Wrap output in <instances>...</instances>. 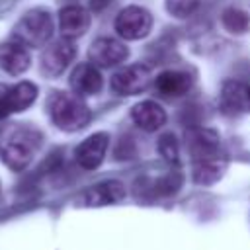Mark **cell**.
<instances>
[{
	"label": "cell",
	"instance_id": "obj_1",
	"mask_svg": "<svg viewBox=\"0 0 250 250\" xmlns=\"http://www.w3.org/2000/svg\"><path fill=\"white\" fill-rule=\"evenodd\" d=\"M47 109L53 123L62 131H78L90 121V109L76 94L53 92L47 100Z\"/></svg>",
	"mask_w": 250,
	"mask_h": 250
},
{
	"label": "cell",
	"instance_id": "obj_2",
	"mask_svg": "<svg viewBox=\"0 0 250 250\" xmlns=\"http://www.w3.org/2000/svg\"><path fill=\"white\" fill-rule=\"evenodd\" d=\"M41 146V133L33 127H16L0 146L2 158L8 168L20 172L29 166L35 152Z\"/></svg>",
	"mask_w": 250,
	"mask_h": 250
},
{
	"label": "cell",
	"instance_id": "obj_3",
	"mask_svg": "<svg viewBox=\"0 0 250 250\" xmlns=\"http://www.w3.org/2000/svg\"><path fill=\"white\" fill-rule=\"evenodd\" d=\"M53 33V20L45 10H29L14 27L16 41L25 47H43Z\"/></svg>",
	"mask_w": 250,
	"mask_h": 250
},
{
	"label": "cell",
	"instance_id": "obj_4",
	"mask_svg": "<svg viewBox=\"0 0 250 250\" xmlns=\"http://www.w3.org/2000/svg\"><path fill=\"white\" fill-rule=\"evenodd\" d=\"M150 27H152V16L148 14V10L141 6H127L115 18V31L129 41L146 37L150 33Z\"/></svg>",
	"mask_w": 250,
	"mask_h": 250
},
{
	"label": "cell",
	"instance_id": "obj_5",
	"mask_svg": "<svg viewBox=\"0 0 250 250\" xmlns=\"http://www.w3.org/2000/svg\"><path fill=\"white\" fill-rule=\"evenodd\" d=\"M150 84V70L145 64H129L111 76V90L119 96L141 94Z\"/></svg>",
	"mask_w": 250,
	"mask_h": 250
},
{
	"label": "cell",
	"instance_id": "obj_6",
	"mask_svg": "<svg viewBox=\"0 0 250 250\" xmlns=\"http://www.w3.org/2000/svg\"><path fill=\"white\" fill-rule=\"evenodd\" d=\"M188 146H189L193 164L225 160L223 154H221L219 135H217L215 131H211V129H197V131L189 133Z\"/></svg>",
	"mask_w": 250,
	"mask_h": 250
},
{
	"label": "cell",
	"instance_id": "obj_7",
	"mask_svg": "<svg viewBox=\"0 0 250 250\" xmlns=\"http://www.w3.org/2000/svg\"><path fill=\"white\" fill-rule=\"evenodd\" d=\"M76 55L74 45L70 43V39H59L55 43H51L49 47H45L43 55H41V70L47 76H59L62 74L68 64L72 62Z\"/></svg>",
	"mask_w": 250,
	"mask_h": 250
},
{
	"label": "cell",
	"instance_id": "obj_8",
	"mask_svg": "<svg viewBox=\"0 0 250 250\" xmlns=\"http://www.w3.org/2000/svg\"><path fill=\"white\" fill-rule=\"evenodd\" d=\"M88 57H90V62L96 64V66H117L121 64L127 57H129V49L117 41V39H111V37H100L96 39L92 45H90V51H88Z\"/></svg>",
	"mask_w": 250,
	"mask_h": 250
},
{
	"label": "cell",
	"instance_id": "obj_9",
	"mask_svg": "<svg viewBox=\"0 0 250 250\" xmlns=\"http://www.w3.org/2000/svg\"><path fill=\"white\" fill-rule=\"evenodd\" d=\"M107 145H109L107 133H94L88 139H84L74 150V158L78 166H82L84 170H96L105 156Z\"/></svg>",
	"mask_w": 250,
	"mask_h": 250
},
{
	"label": "cell",
	"instance_id": "obj_10",
	"mask_svg": "<svg viewBox=\"0 0 250 250\" xmlns=\"http://www.w3.org/2000/svg\"><path fill=\"white\" fill-rule=\"evenodd\" d=\"M123 197H125V186L117 180H105L88 188L80 195V203L86 207H102V205L117 203Z\"/></svg>",
	"mask_w": 250,
	"mask_h": 250
},
{
	"label": "cell",
	"instance_id": "obj_11",
	"mask_svg": "<svg viewBox=\"0 0 250 250\" xmlns=\"http://www.w3.org/2000/svg\"><path fill=\"white\" fill-rule=\"evenodd\" d=\"M104 78L96 64L92 62H80L70 74V88L76 96H94L102 90Z\"/></svg>",
	"mask_w": 250,
	"mask_h": 250
},
{
	"label": "cell",
	"instance_id": "obj_12",
	"mask_svg": "<svg viewBox=\"0 0 250 250\" xmlns=\"http://www.w3.org/2000/svg\"><path fill=\"white\" fill-rule=\"evenodd\" d=\"M31 57L23 43L20 41H6L0 43V68L12 76L23 74L29 68Z\"/></svg>",
	"mask_w": 250,
	"mask_h": 250
},
{
	"label": "cell",
	"instance_id": "obj_13",
	"mask_svg": "<svg viewBox=\"0 0 250 250\" xmlns=\"http://www.w3.org/2000/svg\"><path fill=\"white\" fill-rule=\"evenodd\" d=\"M90 27V14L82 6H64L59 12V29L64 39H76Z\"/></svg>",
	"mask_w": 250,
	"mask_h": 250
},
{
	"label": "cell",
	"instance_id": "obj_14",
	"mask_svg": "<svg viewBox=\"0 0 250 250\" xmlns=\"http://www.w3.org/2000/svg\"><path fill=\"white\" fill-rule=\"evenodd\" d=\"M191 88V76L184 70H164L154 78V90L164 98H180Z\"/></svg>",
	"mask_w": 250,
	"mask_h": 250
},
{
	"label": "cell",
	"instance_id": "obj_15",
	"mask_svg": "<svg viewBox=\"0 0 250 250\" xmlns=\"http://www.w3.org/2000/svg\"><path fill=\"white\" fill-rule=\"evenodd\" d=\"M131 117L145 131H156L166 123V111L162 109L160 104H156L152 100H145V102L137 104L131 109Z\"/></svg>",
	"mask_w": 250,
	"mask_h": 250
},
{
	"label": "cell",
	"instance_id": "obj_16",
	"mask_svg": "<svg viewBox=\"0 0 250 250\" xmlns=\"http://www.w3.org/2000/svg\"><path fill=\"white\" fill-rule=\"evenodd\" d=\"M221 105L230 113L248 111V84L236 80L227 82L221 90Z\"/></svg>",
	"mask_w": 250,
	"mask_h": 250
},
{
	"label": "cell",
	"instance_id": "obj_17",
	"mask_svg": "<svg viewBox=\"0 0 250 250\" xmlns=\"http://www.w3.org/2000/svg\"><path fill=\"white\" fill-rule=\"evenodd\" d=\"M37 98V86L31 82H18L16 86H10V100H12V111H23L27 109Z\"/></svg>",
	"mask_w": 250,
	"mask_h": 250
},
{
	"label": "cell",
	"instance_id": "obj_18",
	"mask_svg": "<svg viewBox=\"0 0 250 250\" xmlns=\"http://www.w3.org/2000/svg\"><path fill=\"white\" fill-rule=\"evenodd\" d=\"M221 21H223L225 29L230 33H244L250 29V16L238 8H227L223 12Z\"/></svg>",
	"mask_w": 250,
	"mask_h": 250
},
{
	"label": "cell",
	"instance_id": "obj_19",
	"mask_svg": "<svg viewBox=\"0 0 250 250\" xmlns=\"http://www.w3.org/2000/svg\"><path fill=\"white\" fill-rule=\"evenodd\" d=\"M180 184H182L180 174H176V172H174V174H166V176L158 178V180L152 184V193H154V195H172V193L178 191Z\"/></svg>",
	"mask_w": 250,
	"mask_h": 250
},
{
	"label": "cell",
	"instance_id": "obj_20",
	"mask_svg": "<svg viewBox=\"0 0 250 250\" xmlns=\"http://www.w3.org/2000/svg\"><path fill=\"white\" fill-rule=\"evenodd\" d=\"M199 6V0H166V10L174 18H189Z\"/></svg>",
	"mask_w": 250,
	"mask_h": 250
},
{
	"label": "cell",
	"instance_id": "obj_21",
	"mask_svg": "<svg viewBox=\"0 0 250 250\" xmlns=\"http://www.w3.org/2000/svg\"><path fill=\"white\" fill-rule=\"evenodd\" d=\"M158 150L168 162H172V164L178 162V154L180 152H178V143H176L174 135H162L160 141H158Z\"/></svg>",
	"mask_w": 250,
	"mask_h": 250
},
{
	"label": "cell",
	"instance_id": "obj_22",
	"mask_svg": "<svg viewBox=\"0 0 250 250\" xmlns=\"http://www.w3.org/2000/svg\"><path fill=\"white\" fill-rule=\"evenodd\" d=\"M12 111V100H10V86L0 84V119L8 117Z\"/></svg>",
	"mask_w": 250,
	"mask_h": 250
},
{
	"label": "cell",
	"instance_id": "obj_23",
	"mask_svg": "<svg viewBox=\"0 0 250 250\" xmlns=\"http://www.w3.org/2000/svg\"><path fill=\"white\" fill-rule=\"evenodd\" d=\"M248 111H250V84H248Z\"/></svg>",
	"mask_w": 250,
	"mask_h": 250
}]
</instances>
